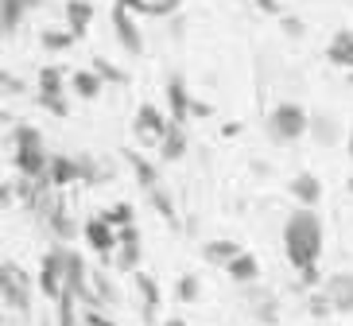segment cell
I'll return each mask as SVG.
<instances>
[{"label": "cell", "mask_w": 353, "mask_h": 326, "mask_svg": "<svg viewBox=\"0 0 353 326\" xmlns=\"http://www.w3.org/2000/svg\"><path fill=\"white\" fill-rule=\"evenodd\" d=\"M179 299H183V303H194L198 299V276H183V280H179Z\"/></svg>", "instance_id": "obj_33"}, {"label": "cell", "mask_w": 353, "mask_h": 326, "mask_svg": "<svg viewBox=\"0 0 353 326\" xmlns=\"http://www.w3.org/2000/svg\"><path fill=\"white\" fill-rule=\"evenodd\" d=\"M299 287H322L319 264H307V268H299Z\"/></svg>", "instance_id": "obj_34"}, {"label": "cell", "mask_w": 353, "mask_h": 326, "mask_svg": "<svg viewBox=\"0 0 353 326\" xmlns=\"http://www.w3.org/2000/svg\"><path fill=\"white\" fill-rule=\"evenodd\" d=\"M307 311H311L314 318H326V315H330V311H334V303H330V299H326V292H322V287H319V292L311 295V303H307Z\"/></svg>", "instance_id": "obj_31"}, {"label": "cell", "mask_w": 353, "mask_h": 326, "mask_svg": "<svg viewBox=\"0 0 353 326\" xmlns=\"http://www.w3.org/2000/svg\"><path fill=\"white\" fill-rule=\"evenodd\" d=\"M101 82H105V78L94 70V66H90V70H78V74L70 78L74 94L82 97V101H94V97H101Z\"/></svg>", "instance_id": "obj_22"}, {"label": "cell", "mask_w": 353, "mask_h": 326, "mask_svg": "<svg viewBox=\"0 0 353 326\" xmlns=\"http://www.w3.org/2000/svg\"><path fill=\"white\" fill-rule=\"evenodd\" d=\"M326 59L342 70H353V32H338L326 47Z\"/></svg>", "instance_id": "obj_21"}, {"label": "cell", "mask_w": 353, "mask_h": 326, "mask_svg": "<svg viewBox=\"0 0 353 326\" xmlns=\"http://www.w3.org/2000/svg\"><path fill=\"white\" fill-rule=\"evenodd\" d=\"M101 218L109 221L113 230H125V225H132V206H128V202H117L113 210H105Z\"/></svg>", "instance_id": "obj_27"}, {"label": "cell", "mask_w": 353, "mask_h": 326, "mask_svg": "<svg viewBox=\"0 0 353 326\" xmlns=\"http://www.w3.org/2000/svg\"><path fill=\"white\" fill-rule=\"evenodd\" d=\"M66 292H74L82 303H90L97 311L101 307V299H97L94 292H90V280H85V264L78 253H66Z\"/></svg>", "instance_id": "obj_9"}, {"label": "cell", "mask_w": 353, "mask_h": 326, "mask_svg": "<svg viewBox=\"0 0 353 326\" xmlns=\"http://www.w3.org/2000/svg\"><path fill=\"white\" fill-rule=\"evenodd\" d=\"M121 156L128 159V167L136 171V183H140V187H144V190L159 187V171H156V163H148V159L140 156V152H136V147H125Z\"/></svg>", "instance_id": "obj_18"}, {"label": "cell", "mask_w": 353, "mask_h": 326, "mask_svg": "<svg viewBox=\"0 0 353 326\" xmlns=\"http://www.w3.org/2000/svg\"><path fill=\"white\" fill-rule=\"evenodd\" d=\"M350 159H353V132H350Z\"/></svg>", "instance_id": "obj_43"}, {"label": "cell", "mask_w": 353, "mask_h": 326, "mask_svg": "<svg viewBox=\"0 0 353 326\" xmlns=\"http://www.w3.org/2000/svg\"><path fill=\"white\" fill-rule=\"evenodd\" d=\"M82 179V163L70 156H51V167H47V187H70V183Z\"/></svg>", "instance_id": "obj_12"}, {"label": "cell", "mask_w": 353, "mask_h": 326, "mask_svg": "<svg viewBox=\"0 0 353 326\" xmlns=\"http://www.w3.org/2000/svg\"><path fill=\"white\" fill-rule=\"evenodd\" d=\"M94 70L101 74L105 82H117V85L125 82V70H117V66L109 63V59H101V54H97V59H94Z\"/></svg>", "instance_id": "obj_30"}, {"label": "cell", "mask_w": 353, "mask_h": 326, "mask_svg": "<svg viewBox=\"0 0 353 326\" xmlns=\"http://www.w3.org/2000/svg\"><path fill=\"white\" fill-rule=\"evenodd\" d=\"M113 32H117V39H121V47H125L128 54L144 51V39H140V28H136L132 12L121 8V4H113Z\"/></svg>", "instance_id": "obj_10"}, {"label": "cell", "mask_w": 353, "mask_h": 326, "mask_svg": "<svg viewBox=\"0 0 353 326\" xmlns=\"http://www.w3.org/2000/svg\"><path fill=\"white\" fill-rule=\"evenodd\" d=\"M39 43H43V47H47L51 54H59V51H70V47H74L78 39H74L70 32H43V35H39Z\"/></svg>", "instance_id": "obj_26"}, {"label": "cell", "mask_w": 353, "mask_h": 326, "mask_svg": "<svg viewBox=\"0 0 353 326\" xmlns=\"http://www.w3.org/2000/svg\"><path fill=\"white\" fill-rule=\"evenodd\" d=\"M280 28H283V35H291V39H295V35H303V20H295V16H283Z\"/></svg>", "instance_id": "obj_35"}, {"label": "cell", "mask_w": 353, "mask_h": 326, "mask_svg": "<svg viewBox=\"0 0 353 326\" xmlns=\"http://www.w3.org/2000/svg\"><path fill=\"white\" fill-rule=\"evenodd\" d=\"M283 253H288L291 268L299 272L307 264H319L322 256V221L314 206H299L283 225Z\"/></svg>", "instance_id": "obj_1"}, {"label": "cell", "mask_w": 353, "mask_h": 326, "mask_svg": "<svg viewBox=\"0 0 353 326\" xmlns=\"http://www.w3.org/2000/svg\"><path fill=\"white\" fill-rule=\"evenodd\" d=\"M245 253L237 241H229V237H218V241H206V249H202V256H206V264H221L225 268L229 261H237V256Z\"/></svg>", "instance_id": "obj_20"}, {"label": "cell", "mask_w": 353, "mask_h": 326, "mask_svg": "<svg viewBox=\"0 0 353 326\" xmlns=\"http://www.w3.org/2000/svg\"><path fill=\"white\" fill-rule=\"evenodd\" d=\"M39 105L54 116L70 113V101H66V90H63V70L59 66H43L39 70Z\"/></svg>", "instance_id": "obj_6"}, {"label": "cell", "mask_w": 353, "mask_h": 326, "mask_svg": "<svg viewBox=\"0 0 353 326\" xmlns=\"http://www.w3.org/2000/svg\"><path fill=\"white\" fill-rule=\"evenodd\" d=\"M90 20H94V4L90 0H66V32L74 39H82L90 32Z\"/></svg>", "instance_id": "obj_15"}, {"label": "cell", "mask_w": 353, "mask_h": 326, "mask_svg": "<svg viewBox=\"0 0 353 326\" xmlns=\"http://www.w3.org/2000/svg\"><path fill=\"white\" fill-rule=\"evenodd\" d=\"M28 0H0V23H4V35H16L20 32L23 16H28Z\"/></svg>", "instance_id": "obj_23"}, {"label": "cell", "mask_w": 353, "mask_h": 326, "mask_svg": "<svg viewBox=\"0 0 353 326\" xmlns=\"http://www.w3.org/2000/svg\"><path fill=\"white\" fill-rule=\"evenodd\" d=\"M350 190H353V179H350Z\"/></svg>", "instance_id": "obj_45"}, {"label": "cell", "mask_w": 353, "mask_h": 326, "mask_svg": "<svg viewBox=\"0 0 353 326\" xmlns=\"http://www.w3.org/2000/svg\"><path fill=\"white\" fill-rule=\"evenodd\" d=\"M167 105H171V121H175V125H187V116H190V105H194V101H190V94H187V82H183V78H171V82H167Z\"/></svg>", "instance_id": "obj_14"}, {"label": "cell", "mask_w": 353, "mask_h": 326, "mask_svg": "<svg viewBox=\"0 0 353 326\" xmlns=\"http://www.w3.org/2000/svg\"><path fill=\"white\" fill-rule=\"evenodd\" d=\"M51 225H54V233H59V237H74V221L66 218L63 206H54V210H51Z\"/></svg>", "instance_id": "obj_32"}, {"label": "cell", "mask_w": 353, "mask_h": 326, "mask_svg": "<svg viewBox=\"0 0 353 326\" xmlns=\"http://www.w3.org/2000/svg\"><path fill=\"white\" fill-rule=\"evenodd\" d=\"M12 163L20 167L23 179H39L43 187H47V167H51V156H47V147H43L39 128H32V125L16 128V156H12Z\"/></svg>", "instance_id": "obj_2"}, {"label": "cell", "mask_w": 353, "mask_h": 326, "mask_svg": "<svg viewBox=\"0 0 353 326\" xmlns=\"http://www.w3.org/2000/svg\"><path fill=\"white\" fill-rule=\"evenodd\" d=\"M291 198L299 202V206H314V202L322 198V183H319V175H311V171H299L295 179H291Z\"/></svg>", "instance_id": "obj_16"}, {"label": "cell", "mask_w": 353, "mask_h": 326, "mask_svg": "<svg viewBox=\"0 0 353 326\" xmlns=\"http://www.w3.org/2000/svg\"><path fill=\"white\" fill-rule=\"evenodd\" d=\"M66 253L70 249H51V253L43 256V268H39V292L47 299H54V303L66 292Z\"/></svg>", "instance_id": "obj_5"}, {"label": "cell", "mask_w": 353, "mask_h": 326, "mask_svg": "<svg viewBox=\"0 0 353 326\" xmlns=\"http://www.w3.org/2000/svg\"><path fill=\"white\" fill-rule=\"evenodd\" d=\"M225 272H229L233 284H256V280H260V261L252 253H241L237 261L225 264Z\"/></svg>", "instance_id": "obj_19"}, {"label": "cell", "mask_w": 353, "mask_h": 326, "mask_svg": "<svg viewBox=\"0 0 353 326\" xmlns=\"http://www.w3.org/2000/svg\"><path fill=\"white\" fill-rule=\"evenodd\" d=\"M148 194H152V202H156V210L163 214V221H167V225H179V218H175V206H171V198L163 194V187H152Z\"/></svg>", "instance_id": "obj_28"}, {"label": "cell", "mask_w": 353, "mask_h": 326, "mask_svg": "<svg viewBox=\"0 0 353 326\" xmlns=\"http://www.w3.org/2000/svg\"><path fill=\"white\" fill-rule=\"evenodd\" d=\"M85 326H117V323H109V318L97 315V311H85Z\"/></svg>", "instance_id": "obj_38"}, {"label": "cell", "mask_w": 353, "mask_h": 326, "mask_svg": "<svg viewBox=\"0 0 353 326\" xmlns=\"http://www.w3.org/2000/svg\"><path fill=\"white\" fill-rule=\"evenodd\" d=\"M171 128V121H167L163 113H159L156 105H140L136 109V121H132V136H136V144H159L163 140V132Z\"/></svg>", "instance_id": "obj_7"}, {"label": "cell", "mask_w": 353, "mask_h": 326, "mask_svg": "<svg viewBox=\"0 0 353 326\" xmlns=\"http://www.w3.org/2000/svg\"><path fill=\"white\" fill-rule=\"evenodd\" d=\"M159 156H163L167 163H175V159L187 156V125H175V121H171V128H167L163 140H159Z\"/></svg>", "instance_id": "obj_17"}, {"label": "cell", "mask_w": 353, "mask_h": 326, "mask_svg": "<svg viewBox=\"0 0 353 326\" xmlns=\"http://www.w3.org/2000/svg\"><path fill=\"white\" fill-rule=\"evenodd\" d=\"M82 233H85V245H90V249H97L101 256H109V253L117 249V230L101 218V214L85 221V230H82Z\"/></svg>", "instance_id": "obj_11"}, {"label": "cell", "mask_w": 353, "mask_h": 326, "mask_svg": "<svg viewBox=\"0 0 353 326\" xmlns=\"http://www.w3.org/2000/svg\"><path fill=\"white\" fill-rule=\"evenodd\" d=\"M268 136L276 140V144H291V140H299L311 132V113L303 105H295V101H280V105L268 113Z\"/></svg>", "instance_id": "obj_3"}, {"label": "cell", "mask_w": 353, "mask_h": 326, "mask_svg": "<svg viewBox=\"0 0 353 326\" xmlns=\"http://www.w3.org/2000/svg\"><path fill=\"white\" fill-rule=\"evenodd\" d=\"M260 12H268V16H280V0H252Z\"/></svg>", "instance_id": "obj_37"}, {"label": "cell", "mask_w": 353, "mask_h": 326, "mask_svg": "<svg viewBox=\"0 0 353 326\" xmlns=\"http://www.w3.org/2000/svg\"><path fill=\"white\" fill-rule=\"evenodd\" d=\"M350 85H353V70H350Z\"/></svg>", "instance_id": "obj_44"}, {"label": "cell", "mask_w": 353, "mask_h": 326, "mask_svg": "<svg viewBox=\"0 0 353 326\" xmlns=\"http://www.w3.org/2000/svg\"><path fill=\"white\" fill-rule=\"evenodd\" d=\"M136 292H140V299H144V323H152V311L159 307V284H156V276L136 272Z\"/></svg>", "instance_id": "obj_24"}, {"label": "cell", "mask_w": 353, "mask_h": 326, "mask_svg": "<svg viewBox=\"0 0 353 326\" xmlns=\"http://www.w3.org/2000/svg\"><path fill=\"white\" fill-rule=\"evenodd\" d=\"M43 4H47V0H28V8H43Z\"/></svg>", "instance_id": "obj_42"}, {"label": "cell", "mask_w": 353, "mask_h": 326, "mask_svg": "<svg viewBox=\"0 0 353 326\" xmlns=\"http://www.w3.org/2000/svg\"><path fill=\"white\" fill-rule=\"evenodd\" d=\"M140 253H144V249H140V237H125V241H117V249L105 256V261L113 264L117 272H136V268H140Z\"/></svg>", "instance_id": "obj_13"}, {"label": "cell", "mask_w": 353, "mask_h": 326, "mask_svg": "<svg viewBox=\"0 0 353 326\" xmlns=\"http://www.w3.org/2000/svg\"><path fill=\"white\" fill-rule=\"evenodd\" d=\"M190 116H210V105L206 101H194V105H190Z\"/></svg>", "instance_id": "obj_40"}, {"label": "cell", "mask_w": 353, "mask_h": 326, "mask_svg": "<svg viewBox=\"0 0 353 326\" xmlns=\"http://www.w3.org/2000/svg\"><path fill=\"white\" fill-rule=\"evenodd\" d=\"M94 284H97V292H101V299H117V292L109 287V280H105V276H94Z\"/></svg>", "instance_id": "obj_36"}, {"label": "cell", "mask_w": 353, "mask_h": 326, "mask_svg": "<svg viewBox=\"0 0 353 326\" xmlns=\"http://www.w3.org/2000/svg\"><path fill=\"white\" fill-rule=\"evenodd\" d=\"M163 326H187V318H179V315H171V318H167Z\"/></svg>", "instance_id": "obj_41"}, {"label": "cell", "mask_w": 353, "mask_h": 326, "mask_svg": "<svg viewBox=\"0 0 353 326\" xmlns=\"http://www.w3.org/2000/svg\"><path fill=\"white\" fill-rule=\"evenodd\" d=\"M311 136L319 140V144H334L338 140V121L334 116H311Z\"/></svg>", "instance_id": "obj_25"}, {"label": "cell", "mask_w": 353, "mask_h": 326, "mask_svg": "<svg viewBox=\"0 0 353 326\" xmlns=\"http://www.w3.org/2000/svg\"><path fill=\"white\" fill-rule=\"evenodd\" d=\"M4 90H8V94H23V82H16L12 74H4Z\"/></svg>", "instance_id": "obj_39"}, {"label": "cell", "mask_w": 353, "mask_h": 326, "mask_svg": "<svg viewBox=\"0 0 353 326\" xmlns=\"http://www.w3.org/2000/svg\"><path fill=\"white\" fill-rule=\"evenodd\" d=\"M252 307H256V318L260 323H276V299H272V295H256V299H252Z\"/></svg>", "instance_id": "obj_29"}, {"label": "cell", "mask_w": 353, "mask_h": 326, "mask_svg": "<svg viewBox=\"0 0 353 326\" xmlns=\"http://www.w3.org/2000/svg\"><path fill=\"white\" fill-rule=\"evenodd\" d=\"M322 292L326 299L334 303V311H342V315H353V272H334L322 280Z\"/></svg>", "instance_id": "obj_8"}, {"label": "cell", "mask_w": 353, "mask_h": 326, "mask_svg": "<svg viewBox=\"0 0 353 326\" xmlns=\"http://www.w3.org/2000/svg\"><path fill=\"white\" fill-rule=\"evenodd\" d=\"M0 295H4V307L8 311H32V295H28V276L23 268H16L12 261L0 264Z\"/></svg>", "instance_id": "obj_4"}]
</instances>
